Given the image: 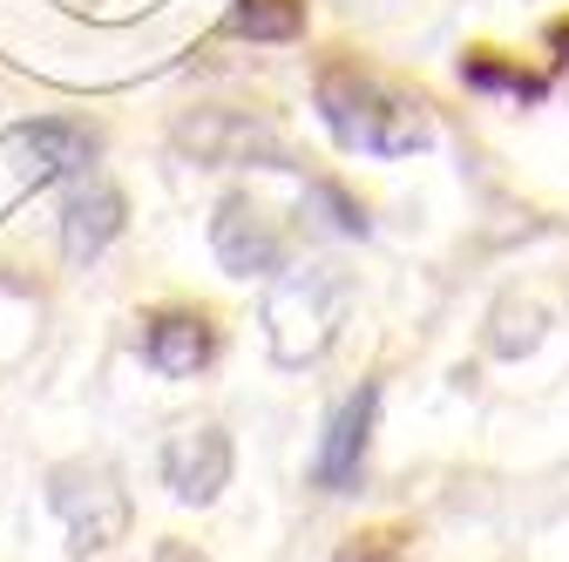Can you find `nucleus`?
Returning <instances> with one entry per match:
<instances>
[{"label": "nucleus", "mask_w": 569, "mask_h": 562, "mask_svg": "<svg viewBox=\"0 0 569 562\" xmlns=\"http://www.w3.org/2000/svg\"><path fill=\"white\" fill-rule=\"evenodd\" d=\"M224 34H238V41H299L306 34V0H238L224 14Z\"/></svg>", "instance_id": "9b49d317"}, {"label": "nucleus", "mask_w": 569, "mask_h": 562, "mask_svg": "<svg viewBox=\"0 0 569 562\" xmlns=\"http://www.w3.org/2000/svg\"><path fill=\"white\" fill-rule=\"evenodd\" d=\"M142 360H150L163 380H197L210 360H218V325L203 312H157L142 325Z\"/></svg>", "instance_id": "1a4fd4ad"}, {"label": "nucleus", "mask_w": 569, "mask_h": 562, "mask_svg": "<svg viewBox=\"0 0 569 562\" xmlns=\"http://www.w3.org/2000/svg\"><path fill=\"white\" fill-rule=\"evenodd\" d=\"M122 231V190L102 183V177H82L61 203V251L68 264H96L109 251V238Z\"/></svg>", "instance_id": "9d476101"}, {"label": "nucleus", "mask_w": 569, "mask_h": 562, "mask_svg": "<svg viewBox=\"0 0 569 562\" xmlns=\"http://www.w3.org/2000/svg\"><path fill=\"white\" fill-rule=\"evenodd\" d=\"M461 82L468 89H488V96H516V102H542L549 96L542 76H522V68H502V61H488V54H468L461 61Z\"/></svg>", "instance_id": "ddd939ff"}, {"label": "nucleus", "mask_w": 569, "mask_h": 562, "mask_svg": "<svg viewBox=\"0 0 569 562\" xmlns=\"http://www.w3.org/2000/svg\"><path fill=\"white\" fill-rule=\"evenodd\" d=\"M542 325H549V312H542L536 299H502V305H495V332H488V353H495V360H522L529 345L542 339Z\"/></svg>", "instance_id": "f8f14e48"}, {"label": "nucleus", "mask_w": 569, "mask_h": 562, "mask_svg": "<svg viewBox=\"0 0 569 562\" xmlns=\"http://www.w3.org/2000/svg\"><path fill=\"white\" fill-rule=\"evenodd\" d=\"M549 41L562 48V68H569V21H556V28H549Z\"/></svg>", "instance_id": "2eb2a0df"}, {"label": "nucleus", "mask_w": 569, "mask_h": 562, "mask_svg": "<svg viewBox=\"0 0 569 562\" xmlns=\"http://www.w3.org/2000/svg\"><path fill=\"white\" fill-rule=\"evenodd\" d=\"M352 305V278L339 264H292L271 278V299H264V339H271V360L278 367H312L332 353V339L346 325Z\"/></svg>", "instance_id": "f03ea898"}, {"label": "nucleus", "mask_w": 569, "mask_h": 562, "mask_svg": "<svg viewBox=\"0 0 569 562\" xmlns=\"http://www.w3.org/2000/svg\"><path fill=\"white\" fill-rule=\"evenodd\" d=\"M373 420H380V387L360 380L326 420L319 454H312V488L319 495H352L367 474V448H373Z\"/></svg>", "instance_id": "39448f33"}, {"label": "nucleus", "mask_w": 569, "mask_h": 562, "mask_svg": "<svg viewBox=\"0 0 569 562\" xmlns=\"http://www.w3.org/2000/svg\"><path fill=\"white\" fill-rule=\"evenodd\" d=\"M210 251L231 278H264V271H284V231L264 218L258 197H224L218 218H210Z\"/></svg>", "instance_id": "423d86ee"}, {"label": "nucleus", "mask_w": 569, "mask_h": 562, "mask_svg": "<svg viewBox=\"0 0 569 562\" xmlns=\"http://www.w3.org/2000/svg\"><path fill=\"white\" fill-rule=\"evenodd\" d=\"M319 116L332 129V143L360 150V157H420V150H435L427 109L413 96L387 89L380 76H367L360 61H326L319 68Z\"/></svg>", "instance_id": "f257e3e1"}, {"label": "nucleus", "mask_w": 569, "mask_h": 562, "mask_svg": "<svg viewBox=\"0 0 569 562\" xmlns=\"http://www.w3.org/2000/svg\"><path fill=\"white\" fill-rule=\"evenodd\" d=\"M231 481V441L224 428H177L163 441V488L183 509H210Z\"/></svg>", "instance_id": "0eeeda50"}, {"label": "nucleus", "mask_w": 569, "mask_h": 562, "mask_svg": "<svg viewBox=\"0 0 569 562\" xmlns=\"http://www.w3.org/2000/svg\"><path fill=\"white\" fill-rule=\"evenodd\" d=\"M14 150L28 157L21 177L41 190V183H61V177H89L102 136L89 122H76V116H41V122H21L14 129Z\"/></svg>", "instance_id": "6e6552de"}, {"label": "nucleus", "mask_w": 569, "mask_h": 562, "mask_svg": "<svg viewBox=\"0 0 569 562\" xmlns=\"http://www.w3.org/2000/svg\"><path fill=\"white\" fill-rule=\"evenodd\" d=\"M177 150L210 163V170H238V163H264V170H299L284 157L278 129L264 116H244V109H197L177 122Z\"/></svg>", "instance_id": "20e7f679"}, {"label": "nucleus", "mask_w": 569, "mask_h": 562, "mask_svg": "<svg viewBox=\"0 0 569 562\" xmlns=\"http://www.w3.org/2000/svg\"><path fill=\"white\" fill-rule=\"evenodd\" d=\"M306 203L319 210V224H326V231H339V238H367V231H373V224H367V210L352 203L332 177H312V183H306Z\"/></svg>", "instance_id": "4468645a"}, {"label": "nucleus", "mask_w": 569, "mask_h": 562, "mask_svg": "<svg viewBox=\"0 0 569 562\" xmlns=\"http://www.w3.org/2000/svg\"><path fill=\"white\" fill-rule=\"evenodd\" d=\"M48 509L68 529V549H76V555H102V549H116L129 535V488L102 461L48 468Z\"/></svg>", "instance_id": "7ed1b4c3"}]
</instances>
